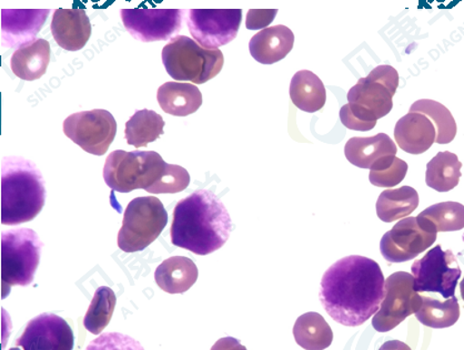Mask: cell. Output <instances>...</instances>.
I'll use <instances>...</instances> for the list:
<instances>
[{
	"mask_svg": "<svg viewBox=\"0 0 464 350\" xmlns=\"http://www.w3.org/2000/svg\"><path fill=\"white\" fill-rule=\"evenodd\" d=\"M320 302L335 322L358 327L378 313L386 280L373 260L352 255L332 265L321 279Z\"/></svg>",
	"mask_w": 464,
	"mask_h": 350,
	"instance_id": "obj_1",
	"label": "cell"
},
{
	"mask_svg": "<svg viewBox=\"0 0 464 350\" xmlns=\"http://www.w3.org/2000/svg\"><path fill=\"white\" fill-rule=\"evenodd\" d=\"M231 229L230 215L218 197L211 191L198 190L178 202L171 243L197 255H208L226 244Z\"/></svg>",
	"mask_w": 464,
	"mask_h": 350,
	"instance_id": "obj_2",
	"label": "cell"
},
{
	"mask_svg": "<svg viewBox=\"0 0 464 350\" xmlns=\"http://www.w3.org/2000/svg\"><path fill=\"white\" fill-rule=\"evenodd\" d=\"M103 179L120 194L142 189L151 194H175L190 184L188 171L166 164L155 151L111 152L103 167Z\"/></svg>",
	"mask_w": 464,
	"mask_h": 350,
	"instance_id": "obj_3",
	"label": "cell"
},
{
	"mask_svg": "<svg viewBox=\"0 0 464 350\" xmlns=\"http://www.w3.org/2000/svg\"><path fill=\"white\" fill-rule=\"evenodd\" d=\"M399 86V73L392 66L373 69L348 92V105L340 110V120L353 131L372 130L377 121L392 110V98Z\"/></svg>",
	"mask_w": 464,
	"mask_h": 350,
	"instance_id": "obj_4",
	"label": "cell"
},
{
	"mask_svg": "<svg viewBox=\"0 0 464 350\" xmlns=\"http://www.w3.org/2000/svg\"><path fill=\"white\" fill-rule=\"evenodd\" d=\"M46 200L41 171L32 161L18 156L2 162V223L18 225L41 213Z\"/></svg>",
	"mask_w": 464,
	"mask_h": 350,
	"instance_id": "obj_5",
	"label": "cell"
},
{
	"mask_svg": "<svg viewBox=\"0 0 464 350\" xmlns=\"http://www.w3.org/2000/svg\"><path fill=\"white\" fill-rule=\"evenodd\" d=\"M168 75L177 81L202 85L211 80L224 67V55L219 49H206L187 36H177L161 52Z\"/></svg>",
	"mask_w": 464,
	"mask_h": 350,
	"instance_id": "obj_6",
	"label": "cell"
},
{
	"mask_svg": "<svg viewBox=\"0 0 464 350\" xmlns=\"http://www.w3.org/2000/svg\"><path fill=\"white\" fill-rule=\"evenodd\" d=\"M43 243L36 232L16 229L2 234V296L13 286H28L41 260Z\"/></svg>",
	"mask_w": 464,
	"mask_h": 350,
	"instance_id": "obj_7",
	"label": "cell"
},
{
	"mask_svg": "<svg viewBox=\"0 0 464 350\" xmlns=\"http://www.w3.org/2000/svg\"><path fill=\"white\" fill-rule=\"evenodd\" d=\"M168 223L164 204L155 196L136 197L127 205L118 246L126 253L144 251L154 243Z\"/></svg>",
	"mask_w": 464,
	"mask_h": 350,
	"instance_id": "obj_8",
	"label": "cell"
},
{
	"mask_svg": "<svg viewBox=\"0 0 464 350\" xmlns=\"http://www.w3.org/2000/svg\"><path fill=\"white\" fill-rule=\"evenodd\" d=\"M412 274L416 292L438 293L447 299L456 293L461 269L450 250L443 251L437 245L413 263Z\"/></svg>",
	"mask_w": 464,
	"mask_h": 350,
	"instance_id": "obj_9",
	"label": "cell"
},
{
	"mask_svg": "<svg viewBox=\"0 0 464 350\" xmlns=\"http://www.w3.org/2000/svg\"><path fill=\"white\" fill-rule=\"evenodd\" d=\"M117 132L115 118L107 110L96 109L73 113L63 121V133L93 156L106 154Z\"/></svg>",
	"mask_w": 464,
	"mask_h": 350,
	"instance_id": "obj_10",
	"label": "cell"
},
{
	"mask_svg": "<svg viewBox=\"0 0 464 350\" xmlns=\"http://www.w3.org/2000/svg\"><path fill=\"white\" fill-rule=\"evenodd\" d=\"M411 274L397 272L386 280V298L372 319V326L379 333L390 332L410 315L422 307V296L413 289Z\"/></svg>",
	"mask_w": 464,
	"mask_h": 350,
	"instance_id": "obj_11",
	"label": "cell"
},
{
	"mask_svg": "<svg viewBox=\"0 0 464 350\" xmlns=\"http://www.w3.org/2000/svg\"><path fill=\"white\" fill-rule=\"evenodd\" d=\"M241 22V9H191L188 27L195 42L214 51L234 41Z\"/></svg>",
	"mask_w": 464,
	"mask_h": 350,
	"instance_id": "obj_12",
	"label": "cell"
},
{
	"mask_svg": "<svg viewBox=\"0 0 464 350\" xmlns=\"http://www.w3.org/2000/svg\"><path fill=\"white\" fill-rule=\"evenodd\" d=\"M123 26L142 43L174 39L182 28L184 11L180 9H121Z\"/></svg>",
	"mask_w": 464,
	"mask_h": 350,
	"instance_id": "obj_13",
	"label": "cell"
},
{
	"mask_svg": "<svg viewBox=\"0 0 464 350\" xmlns=\"http://www.w3.org/2000/svg\"><path fill=\"white\" fill-rule=\"evenodd\" d=\"M436 240V233L422 230L417 218L411 216L399 221L392 230L383 235L380 251L388 262L403 263L416 259L430 248Z\"/></svg>",
	"mask_w": 464,
	"mask_h": 350,
	"instance_id": "obj_14",
	"label": "cell"
},
{
	"mask_svg": "<svg viewBox=\"0 0 464 350\" xmlns=\"http://www.w3.org/2000/svg\"><path fill=\"white\" fill-rule=\"evenodd\" d=\"M16 345L24 350H72L75 335L65 319L44 313L27 324Z\"/></svg>",
	"mask_w": 464,
	"mask_h": 350,
	"instance_id": "obj_15",
	"label": "cell"
},
{
	"mask_svg": "<svg viewBox=\"0 0 464 350\" xmlns=\"http://www.w3.org/2000/svg\"><path fill=\"white\" fill-rule=\"evenodd\" d=\"M49 14L51 9H2V46L19 49L37 41Z\"/></svg>",
	"mask_w": 464,
	"mask_h": 350,
	"instance_id": "obj_16",
	"label": "cell"
},
{
	"mask_svg": "<svg viewBox=\"0 0 464 350\" xmlns=\"http://www.w3.org/2000/svg\"><path fill=\"white\" fill-rule=\"evenodd\" d=\"M51 28L58 46L67 52H78L85 47L92 31L91 19L81 8L56 9Z\"/></svg>",
	"mask_w": 464,
	"mask_h": 350,
	"instance_id": "obj_17",
	"label": "cell"
},
{
	"mask_svg": "<svg viewBox=\"0 0 464 350\" xmlns=\"http://www.w3.org/2000/svg\"><path fill=\"white\" fill-rule=\"evenodd\" d=\"M436 128L427 116L409 112L397 122L394 139L404 152L421 155L436 142Z\"/></svg>",
	"mask_w": 464,
	"mask_h": 350,
	"instance_id": "obj_18",
	"label": "cell"
},
{
	"mask_svg": "<svg viewBox=\"0 0 464 350\" xmlns=\"http://www.w3.org/2000/svg\"><path fill=\"white\" fill-rule=\"evenodd\" d=\"M294 43V33L287 26L278 24L256 33L249 43V51L255 61L273 65L287 57Z\"/></svg>",
	"mask_w": 464,
	"mask_h": 350,
	"instance_id": "obj_19",
	"label": "cell"
},
{
	"mask_svg": "<svg viewBox=\"0 0 464 350\" xmlns=\"http://www.w3.org/2000/svg\"><path fill=\"white\" fill-rule=\"evenodd\" d=\"M397 151L396 143L386 133L368 137H354L344 147V155L350 164L370 170L383 157L396 156Z\"/></svg>",
	"mask_w": 464,
	"mask_h": 350,
	"instance_id": "obj_20",
	"label": "cell"
},
{
	"mask_svg": "<svg viewBox=\"0 0 464 350\" xmlns=\"http://www.w3.org/2000/svg\"><path fill=\"white\" fill-rule=\"evenodd\" d=\"M198 268L186 256H174L164 260L155 273L158 286L168 294H184L198 279Z\"/></svg>",
	"mask_w": 464,
	"mask_h": 350,
	"instance_id": "obj_21",
	"label": "cell"
},
{
	"mask_svg": "<svg viewBox=\"0 0 464 350\" xmlns=\"http://www.w3.org/2000/svg\"><path fill=\"white\" fill-rule=\"evenodd\" d=\"M157 100L162 111L168 115L187 117L198 111L202 105V95L195 85L170 81L158 89Z\"/></svg>",
	"mask_w": 464,
	"mask_h": 350,
	"instance_id": "obj_22",
	"label": "cell"
},
{
	"mask_svg": "<svg viewBox=\"0 0 464 350\" xmlns=\"http://www.w3.org/2000/svg\"><path fill=\"white\" fill-rule=\"evenodd\" d=\"M49 62H51V43L44 39H37L14 52L11 68L14 76L23 80L34 81L46 73Z\"/></svg>",
	"mask_w": 464,
	"mask_h": 350,
	"instance_id": "obj_23",
	"label": "cell"
},
{
	"mask_svg": "<svg viewBox=\"0 0 464 350\" xmlns=\"http://www.w3.org/2000/svg\"><path fill=\"white\" fill-rule=\"evenodd\" d=\"M290 98L300 110L314 113L324 107L327 91L317 75L309 71H300L291 80Z\"/></svg>",
	"mask_w": 464,
	"mask_h": 350,
	"instance_id": "obj_24",
	"label": "cell"
},
{
	"mask_svg": "<svg viewBox=\"0 0 464 350\" xmlns=\"http://www.w3.org/2000/svg\"><path fill=\"white\" fill-rule=\"evenodd\" d=\"M418 224L430 233L464 229V205L458 202H442L430 206L417 216Z\"/></svg>",
	"mask_w": 464,
	"mask_h": 350,
	"instance_id": "obj_25",
	"label": "cell"
},
{
	"mask_svg": "<svg viewBox=\"0 0 464 350\" xmlns=\"http://www.w3.org/2000/svg\"><path fill=\"white\" fill-rule=\"evenodd\" d=\"M294 336L299 346L305 350H324L334 340L332 327L318 313L301 315L295 324Z\"/></svg>",
	"mask_w": 464,
	"mask_h": 350,
	"instance_id": "obj_26",
	"label": "cell"
},
{
	"mask_svg": "<svg viewBox=\"0 0 464 350\" xmlns=\"http://www.w3.org/2000/svg\"><path fill=\"white\" fill-rule=\"evenodd\" d=\"M418 205V192L411 186L386 190L380 194L377 202L378 218L386 223H392L411 214Z\"/></svg>",
	"mask_w": 464,
	"mask_h": 350,
	"instance_id": "obj_27",
	"label": "cell"
},
{
	"mask_svg": "<svg viewBox=\"0 0 464 350\" xmlns=\"http://www.w3.org/2000/svg\"><path fill=\"white\" fill-rule=\"evenodd\" d=\"M461 167L456 155L448 151L439 152L427 165V185L438 192L453 190L460 181Z\"/></svg>",
	"mask_w": 464,
	"mask_h": 350,
	"instance_id": "obj_28",
	"label": "cell"
},
{
	"mask_svg": "<svg viewBox=\"0 0 464 350\" xmlns=\"http://www.w3.org/2000/svg\"><path fill=\"white\" fill-rule=\"evenodd\" d=\"M165 120L152 110L136 111L126 123L125 136L128 145L142 147L164 135Z\"/></svg>",
	"mask_w": 464,
	"mask_h": 350,
	"instance_id": "obj_29",
	"label": "cell"
},
{
	"mask_svg": "<svg viewBox=\"0 0 464 350\" xmlns=\"http://www.w3.org/2000/svg\"><path fill=\"white\" fill-rule=\"evenodd\" d=\"M416 317L427 327H451L460 317V307L454 296L446 302L422 296V307L416 313Z\"/></svg>",
	"mask_w": 464,
	"mask_h": 350,
	"instance_id": "obj_30",
	"label": "cell"
},
{
	"mask_svg": "<svg viewBox=\"0 0 464 350\" xmlns=\"http://www.w3.org/2000/svg\"><path fill=\"white\" fill-rule=\"evenodd\" d=\"M409 112L421 113L432 121L437 131L436 142L439 145H447L456 137V120H454L450 110L440 102L430 100V99H421L413 103Z\"/></svg>",
	"mask_w": 464,
	"mask_h": 350,
	"instance_id": "obj_31",
	"label": "cell"
},
{
	"mask_svg": "<svg viewBox=\"0 0 464 350\" xmlns=\"http://www.w3.org/2000/svg\"><path fill=\"white\" fill-rule=\"evenodd\" d=\"M116 303V294L113 293L111 289L102 286L96 290L85 319H83V325H85L88 332L93 335H101L102 330L111 323Z\"/></svg>",
	"mask_w": 464,
	"mask_h": 350,
	"instance_id": "obj_32",
	"label": "cell"
},
{
	"mask_svg": "<svg viewBox=\"0 0 464 350\" xmlns=\"http://www.w3.org/2000/svg\"><path fill=\"white\" fill-rule=\"evenodd\" d=\"M86 350H145L140 342L121 333L102 334Z\"/></svg>",
	"mask_w": 464,
	"mask_h": 350,
	"instance_id": "obj_33",
	"label": "cell"
},
{
	"mask_svg": "<svg viewBox=\"0 0 464 350\" xmlns=\"http://www.w3.org/2000/svg\"><path fill=\"white\" fill-rule=\"evenodd\" d=\"M408 172V165L396 156L393 164L386 169L380 171H370L369 180L372 184L378 187H393L401 184L406 177Z\"/></svg>",
	"mask_w": 464,
	"mask_h": 350,
	"instance_id": "obj_34",
	"label": "cell"
},
{
	"mask_svg": "<svg viewBox=\"0 0 464 350\" xmlns=\"http://www.w3.org/2000/svg\"><path fill=\"white\" fill-rule=\"evenodd\" d=\"M276 9H250L246 14V27L249 31H260L274 22Z\"/></svg>",
	"mask_w": 464,
	"mask_h": 350,
	"instance_id": "obj_35",
	"label": "cell"
},
{
	"mask_svg": "<svg viewBox=\"0 0 464 350\" xmlns=\"http://www.w3.org/2000/svg\"><path fill=\"white\" fill-rule=\"evenodd\" d=\"M211 350H248L238 339L234 337L221 338L217 342Z\"/></svg>",
	"mask_w": 464,
	"mask_h": 350,
	"instance_id": "obj_36",
	"label": "cell"
},
{
	"mask_svg": "<svg viewBox=\"0 0 464 350\" xmlns=\"http://www.w3.org/2000/svg\"><path fill=\"white\" fill-rule=\"evenodd\" d=\"M379 350H412L407 344L400 342V340H389L380 347Z\"/></svg>",
	"mask_w": 464,
	"mask_h": 350,
	"instance_id": "obj_37",
	"label": "cell"
},
{
	"mask_svg": "<svg viewBox=\"0 0 464 350\" xmlns=\"http://www.w3.org/2000/svg\"><path fill=\"white\" fill-rule=\"evenodd\" d=\"M460 290H461V298L463 299V302H464V279L461 282V285H460Z\"/></svg>",
	"mask_w": 464,
	"mask_h": 350,
	"instance_id": "obj_38",
	"label": "cell"
},
{
	"mask_svg": "<svg viewBox=\"0 0 464 350\" xmlns=\"http://www.w3.org/2000/svg\"><path fill=\"white\" fill-rule=\"evenodd\" d=\"M9 350H21L19 348H12V349H9Z\"/></svg>",
	"mask_w": 464,
	"mask_h": 350,
	"instance_id": "obj_39",
	"label": "cell"
},
{
	"mask_svg": "<svg viewBox=\"0 0 464 350\" xmlns=\"http://www.w3.org/2000/svg\"><path fill=\"white\" fill-rule=\"evenodd\" d=\"M462 240H463V241H464V234L462 235Z\"/></svg>",
	"mask_w": 464,
	"mask_h": 350,
	"instance_id": "obj_40",
	"label": "cell"
}]
</instances>
